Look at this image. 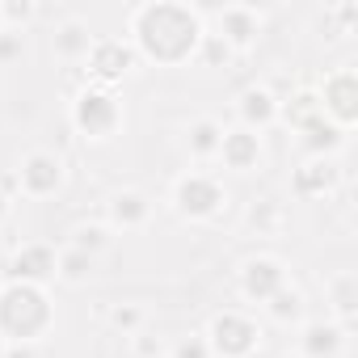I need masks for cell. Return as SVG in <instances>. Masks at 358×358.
<instances>
[{
    "instance_id": "6da1fadb",
    "label": "cell",
    "mask_w": 358,
    "mask_h": 358,
    "mask_svg": "<svg viewBox=\"0 0 358 358\" xmlns=\"http://www.w3.org/2000/svg\"><path fill=\"white\" fill-rule=\"evenodd\" d=\"M203 17L190 5L177 0H152L131 13V38H135V55L152 59V64H186L194 59L199 43H203Z\"/></svg>"
},
{
    "instance_id": "7a4b0ae2",
    "label": "cell",
    "mask_w": 358,
    "mask_h": 358,
    "mask_svg": "<svg viewBox=\"0 0 358 358\" xmlns=\"http://www.w3.org/2000/svg\"><path fill=\"white\" fill-rule=\"evenodd\" d=\"M55 312L43 287L26 282H5L0 287V337L5 345H34L51 329Z\"/></svg>"
},
{
    "instance_id": "3957f363",
    "label": "cell",
    "mask_w": 358,
    "mask_h": 358,
    "mask_svg": "<svg viewBox=\"0 0 358 358\" xmlns=\"http://www.w3.org/2000/svg\"><path fill=\"white\" fill-rule=\"evenodd\" d=\"M122 122V106L114 97V89L106 85H89L72 97V127L89 139H110Z\"/></svg>"
},
{
    "instance_id": "277c9868",
    "label": "cell",
    "mask_w": 358,
    "mask_h": 358,
    "mask_svg": "<svg viewBox=\"0 0 358 358\" xmlns=\"http://www.w3.org/2000/svg\"><path fill=\"white\" fill-rule=\"evenodd\" d=\"M262 341V329L245 316V312H220L207 329V345L211 358H249Z\"/></svg>"
},
{
    "instance_id": "5b68a950",
    "label": "cell",
    "mask_w": 358,
    "mask_h": 358,
    "mask_svg": "<svg viewBox=\"0 0 358 358\" xmlns=\"http://www.w3.org/2000/svg\"><path fill=\"white\" fill-rule=\"evenodd\" d=\"M224 203H228L224 186L207 173H186L182 182L173 186V207L182 220H215Z\"/></svg>"
},
{
    "instance_id": "8992f818",
    "label": "cell",
    "mask_w": 358,
    "mask_h": 358,
    "mask_svg": "<svg viewBox=\"0 0 358 358\" xmlns=\"http://www.w3.org/2000/svg\"><path fill=\"white\" fill-rule=\"evenodd\" d=\"M316 97H320V114H324L333 127L350 131V127L358 122V76H354L350 68L329 72Z\"/></svg>"
},
{
    "instance_id": "52a82bcc",
    "label": "cell",
    "mask_w": 358,
    "mask_h": 358,
    "mask_svg": "<svg viewBox=\"0 0 358 358\" xmlns=\"http://www.w3.org/2000/svg\"><path fill=\"white\" fill-rule=\"evenodd\" d=\"M135 47L131 43H122V38H93V47H89V55H85V64H89V76H93V85H114V80H122L131 68H135Z\"/></svg>"
},
{
    "instance_id": "ba28073f",
    "label": "cell",
    "mask_w": 358,
    "mask_h": 358,
    "mask_svg": "<svg viewBox=\"0 0 358 358\" xmlns=\"http://www.w3.org/2000/svg\"><path fill=\"white\" fill-rule=\"evenodd\" d=\"M9 282H26V287H47L55 274H59V253L51 249V245H43V241H34V245H22L17 253H13V262H9Z\"/></svg>"
},
{
    "instance_id": "9c48e42d",
    "label": "cell",
    "mask_w": 358,
    "mask_h": 358,
    "mask_svg": "<svg viewBox=\"0 0 358 358\" xmlns=\"http://www.w3.org/2000/svg\"><path fill=\"white\" fill-rule=\"evenodd\" d=\"M64 186V160L55 152H30L17 164V190L30 199H47Z\"/></svg>"
},
{
    "instance_id": "30bf717a",
    "label": "cell",
    "mask_w": 358,
    "mask_h": 358,
    "mask_svg": "<svg viewBox=\"0 0 358 358\" xmlns=\"http://www.w3.org/2000/svg\"><path fill=\"white\" fill-rule=\"evenodd\" d=\"M278 287H287L282 262H274V257H253V262H245V270H241V295H245V299L266 303Z\"/></svg>"
},
{
    "instance_id": "8fae6325",
    "label": "cell",
    "mask_w": 358,
    "mask_h": 358,
    "mask_svg": "<svg viewBox=\"0 0 358 358\" xmlns=\"http://www.w3.org/2000/svg\"><path fill=\"white\" fill-rule=\"evenodd\" d=\"M257 34H262V13L257 9H249V5H224L220 9V38L232 51H245Z\"/></svg>"
},
{
    "instance_id": "7c38bea8",
    "label": "cell",
    "mask_w": 358,
    "mask_h": 358,
    "mask_svg": "<svg viewBox=\"0 0 358 358\" xmlns=\"http://www.w3.org/2000/svg\"><path fill=\"white\" fill-rule=\"evenodd\" d=\"M337 182H341V169L333 156H308V164L295 169V194H303V199H320Z\"/></svg>"
},
{
    "instance_id": "4fadbf2b",
    "label": "cell",
    "mask_w": 358,
    "mask_h": 358,
    "mask_svg": "<svg viewBox=\"0 0 358 358\" xmlns=\"http://www.w3.org/2000/svg\"><path fill=\"white\" fill-rule=\"evenodd\" d=\"M215 156H224V164H228V169L249 173V169H257V160H262V135H253V131H245V127L224 131V139H220V152H215Z\"/></svg>"
},
{
    "instance_id": "5bb4252c",
    "label": "cell",
    "mask_w": 358,
    "mask_h": 358,
    "mask_svg": "<svg viewBox=\"0 0 358 358\" xmlns=\"http://www.w3.org/2000/svg\"><path fill=\"white\" fill-rule=\"evenodd\" d=\"M236 114H241V127H245V131L262 135L266 127H274V122H278V97H274L270 89H245V93H241Z\"/></svg>"
},
{
    "instance_id": "9a60e30c",
    "label": "cell",
    "mask_w": 358,
    "mask_h": 358,
    "mask_svg": "<svg viewBox=\"0 0 358 358\" xmlns=\"http://www.w3.org/2000/svg\"><path fill=\"white\" fill-rule=\"evenodd\" d=\"M345 345V329L333 320H312L299 337V358H337Z\"/></svg>"
},
{
    "instance_id": "2e32d148",
    "label": "cell",
    "mask_w": 358,
    "mask_h": 358,
    "mask_svg": "<svg viewBox=\"0 0 358 358\" xmlns=\"http://www.w3.org/2000/svg\"><path fill=\"white\" fill-rule=\"evenodd\" d=\"M148 211H152V203L139 190H122V194L110 199V224L114 228H139L148 220Z\"/></svg>"
},
{
    "instance_id": "e0dca14e",
    "label": "cell",
    "mask_w": 358,
    "mask_h": 358,
    "mask_svg": "<svg viewBox=\"0 0 358 358\" xmlns=\"http://www.w3.org/2000/svg\"><path fill=\"white\" fill-rule=\"evenodd\" d=\"M299 135H303V148H308L312 156H333V152L345 143V131H341V127H333L329 118H316V122H308Z\"/></svg>"
},
{
    "instance_id": "ac0fdd59",
    "label": "cell",
    "mask_w": 358,
    "mask_h": 358,
    "mask_svg": "<svg viewBox=\"0 0 358 358\" xmlns=\"http://www.w3.org/2000/svg\"><path fill=\"white\" fill-rule=\"evenodd\" d=\"M278 118H287V122H291L295 131H303L308 122L324 118V114H320V97H316L312 89H303V93H295V97L278 101Z\"/></svg>"
},
{
    "instance_id": "d6986e66",
    "label": "cell",
    "mask_w": 358,
    "mask_h": 358,
    "mask_svg": "<svg viewBox=\"0 0 358 358\" xmlns=\"http://www.w3.org/2000/svg\"><path fill=\"white\" fill-rule=\"evenodd\" d=\"M329 295H333V308H337V316H341V329L350 333V329H354V303H358V278H354V274H337V278L329 282Z\"/></svg>"
},
{
    "instance_id": "ffe728a7",
    "label": "cell",
    "mask_w": 358,
    "mask_h": 358,
    "mask_svg": "<svg viewBox=\"0 0 358 358\" xmlns=\"http://www.w3.org/2000/svg\"><path fill=\"white\" fill-rule=\"evenodd\" d=\"M220 139H224V127L215 122V118H199V122H190V152L199 156V160H207V156H215L220 152Z\"/></svg>"
},
{
    "instance_id": "44dd1931",
    "label": "cell",
    "mask_w": 358,
    "mask_h": 358,
    "mask_svg": "<svg viewBox=\"0 0 358 358\" xmlns=\"http://www.w3.org/2000/svg\"><path fill=\"white\" fill-rule=\"evenodd\" d=\"M89 47H93V34H89V26H80V22H68V26L55 34V51H59L64 59H85Z\"/></svg>"
},
{
    "instance_id": "7402d4cb",
    "label": "cell",
    "mask_w": 358,
    "mask_h": 358,
    "mask_svg": "<svg viewBox=\"0 0 358 358\" xmlns=\"http://www.w3.org/2000/svg\"><path fill=\"white\" fill-rule=\"evenodd\" d=\"M266 312H270L278 324H291V320L303 316V295H299L295 287H278V291L266 299Z\"/></svg>"
},
{
    "instance_id": "603a6c76",
    "label": "cell",
    "mask_w": 358,
    "mask_h": 358,
    "mask_svg": "<svg viewBox=\"0 0 358 358\" xmlns=\"http://www.w3.org/2000/svg\"><path fill=\"white\" fill-rule=\"evenodd\" d=\"M93 262H97V257H89V253H80V249L68 245V249L59 253V274H55V278H64V282H85V278L93 274Z\"/></svg>"
},
{
    "instance_id": "cb8c5ba5",
    "label": "cell",
    "mask_w": 358,
    "mask_h": 358,
    "mask_svg": "<svg viewBox=\"0 0 358 358\" xmlns=\"http://www.w3.org/2000/svg\"><path fill=\"white\" fill-rule=\"evenodd\" d=\"M194 55H199V59H203V64H207V68H224V64H228V59H232V47H228V43H224V38H220V34H211V30H207V34H203V43H199V51H194Z\"/></svg>"
},
{
    "instance_id": "d4e9b609",
    "label": "cell",
    "mask_w": 358,
    "mask_h": 358,
    "mask_svg": "<svg viewBox=\"0 0 358 358\" xmlns=\"http://www.w3.org/2000/svg\"><path fill=\"white\" fill-rule=\"evenodd\" d=\"M106 245H110V236H106L101 224H85V228L72 232V249H80V253H89V257H97Z\"/></svg>"
},
{
    "instance_id": "484cf974",
    "label": "cell",
    "mask_w": 358,
    "mask_h": 358,
    "mask_svg": "<svg viewBox=\"0 0 358 358\" xmlns=\"http://www.w3.org/2000/svg\"><path fill=\"white\" fill-rule=\"evenodd\" d=\"M34 5L30 0H5L0 5V26H26V22H34Z\"/></svg>"
},
{
    "instance_id": "4316f807",
    "label": "cell",
    "mask_w": 358,
    "mask_h": 358,
    "mask_svg": "<svg viewBox=\"0 0 358 358\" xmlns=\"http://www.w3.org/2000/svg\"><path fill=\"white\" fill-rule=\"evenodd\" d=\"M169 358H211V345H207V337L194 333V337H182V341H177Z\"/></svg>"
},
{
    "instance_id": "83f0119b",
    "label": "cell",
    "mask_w": 358,
    "mask_h": 358,
    "mask_svg": "<svg viewBox=\"0 0 358 358\" xmlns=\"http://www.w3.org/2000/svg\"><path fill=\"white\" fill-rule=\"evenodd\" d=\"M139 320H143V312H139V308H131V303H122V308H114V312H110V324H114V329H122V333H135V329H139Z\"/></svg>"
},
{
    "instance_id": "f1b7e54d",
    "label": "cell",
    "mask_w": 358,
    "mask_h": 358,
    "mask_svg": "<svg viewBox=\"0 0 358 358\" xmlns=\"http://www.w3.org/2000/svg\"><path fill=\"white\" fill-rule=\"evenodd\" d=\"M22 55V34H9V30H0V64Z\"/></svg>"
},
{
    "instance_id": "f546056e",
    "label": "cell",
    "mask_w": 358,
    "mask_h": 358,
    "mask_svg": "<svg viewBox=\"0 0 358 358\" xmlns=\"http://www.w3.org/2000/svg\"><path fill=\"white\" fill-rule=\"evenodd\" d=\"M135 354H139V358H160V341H152V337H135Z\"/></svg>"
},
{
    "instance_id": "4dcf8cb0",
    "label": "cell",
    "mask_w": 358,
    "mask_h": 358,
    "mask_svg": "<svg viewBox=\"0 0 358 358\" xmlns=\"http://www.w3.org/2000/svg\"><path fill=\"white\" fill-rule=\"evenodd\" d=\"M0 358H38V350L34 345H5V354Z\"/></svg>"
},
{
    "instance_id": "1f68e13d",
    "label": "cell",
    "mask_w": 358,
    "mask_h": 358,
    "mask_svg": "<svg viewBox=\"0 0 358 358\" xmlns=\"http://www.w3.org/2000/svg\"><path fill=\"white\" fill-rule=\"evenodd\" d=\"M249 220H253V228H257V224H274V220H278V211H274V207H262V211L253 207V215H249Z\"/></svg>"
},
{
    "instance_id": "d6a6232c",
    "label": "cell",
    "mask_w": 358,
    "mask_h": 358,
    "mask_svg": "<svg viewBox=\"0 0 358 358\" xmlns=\"http://www.w3.org/2000/svg\"><path fill=\"white\" fill-rule=\"evenodd\" d=\"M5 215H9V199H5V194H0V220H5Z\"/></svg>"
},
{
    "instance_id": "836d02e7",
    "label": "cell",
    "mask_w": 358,
    "mask_h": 358,
    "mask_svg": "<svg viewBox=\"0 0 358 358\" xmlns=\"http://www.w3.org/2000/svg\"><path fill=\"white\" fill-rule=\"evenodd\" d=\"M0 287H5V282H0Z\"/></svg>"
},
{
    "instance_id": "e575fe53",
    "label": "cell",
    "mask_w": 358,
    "mask_h": 358,
    "mask_svg": "<svg viewBox=\"0 0 358 358\" xmlns=\"http://www.w3.org/2000/svg\"><path fill=\"white\" fill-rule=\"evenodd\" d=\"M0 30H5V26H0Z\"/></svg>"
},
{
    "instance_id": "d590c367",
    "label": "cell",
    "mask_w": 358,
    "mask_h": 358,
    "mask_svg": "<svg viewBox=\"0 0 358 358\" xmlns=\"http://www.w3.org/2000/svg\"><path fill=\"white\" fill-rule=\"evenodd\" d=\"M287 358H291V354H287Z\"/></svg>"
}]
</instances>
